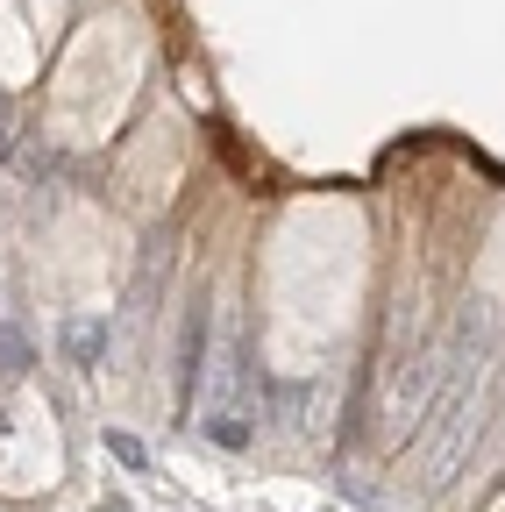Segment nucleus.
<instances>
[{"instance_id": "f03ea898", "label": "nucleus", "mask_w": 505, "mask_h": 512, "mask_svg": "<svg viewBox=\"0 0 505 512\" xmlns=\"http://www.w3.org/2000/svg\"><path fill=\"white\" fill-rule=\"evenodd\" d=\"M107 448H114V456L129 463V470H143V463H150V456H143V441H129V434H107Z\"/></svg>"}, {"instance_id": "f257e3e1", "label": "nucleus", "mask_w": 505, "mask_h": 512, "mask_svg": "<svg viewBox=\"0 0 505 512\" xmlns=\"http://www.w3.org/2000/svg\"><path fill=\"white\" fill-rule=\"evenodd\" d=\"M100 335H107L100 320H79V328H72V356H79V363H93V356H100Z\"/></svg>"}]
</instances>
